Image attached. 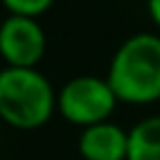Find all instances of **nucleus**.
Instances as JSON below:
<instances>
[{
  "label": "nucleus",
  "mask_w": 160,
  "mask_h": 160,
  "mask_svg": "<svg viewBox=\"0 0 160 160\" xmlns=\"http://www.w3.org/2000/svg\"><path fill=\"white\" fill-rule=\"evenodd\" d=\"M106 80L118 101L151 104L160 99V35L148 31L127 35L111 57Z\"/></svg>",
  "instance_id": "nucleus-1"
},
{
  "label": "nucleus",
  "mask_w": 160,
  "mask_h": 160,
  "mask_svg": "<svg viewBox=\"0 0 160 160\" xmlns=\"http://www.w3.org/2000/svg\"><path fill=\"white\" fill-rule=\"evenodd\" d=\"M57 111V90L40 68H0V118L19 130L45 125Z\"/></svg>",
  "instance_id": "nucleus-2"
},
{
  "label": "nucleus",
  "mask_w": 160,
  "mask_h": 160,
  "mask_svg": "<svg viewBox=\"0 0 160 160\" xmlns=\"http://www.w3.org/2000/svg\"><path fill=\"white\" fill-rule=\"evenodd\" d=\"M115 106L118 97L108 85L106 75L78 73L57 90V111L68 122H75L80 127L111 120Z\"/></svg>",
  "instance_id": "nucleus-3"
},
{
  "label": "nucleus",
  "mask_w": 160,
  "mask_h": 160,
  "mask_svg": "<svg viewBox=\"0 0 160 160\" xmlns=\"http://www.w3.org/2000/svg\"><path fill=\"white\" fill-rule=\"evenodd\" d=\"M45 50L47 35L35 17L10 14L0 21V57L7 66L38 68Z\"/></svg>",
  "instance_id": "nucleus-4"
},
{
  "label": "nucleus",
  "mask_w": 160,
  "mask_h": 160,
  "mask_svg": "<svg viewBox=\"0 0 160 160\" xmlns=\"http://www.w3.org/2000/svg\"><path fill=\"white\" fill-rule=\"evenodd\" d=\"M78 151L85 160H127V130L113 120H101L80 130Z\"/></svg>",
  "instance_id": "nucleus-5"
},
{
  "label": "nucleus",
  "mask_w": 160,
  "mask_h": 160,
  "mask_svg": "<svg viewBox=\"0 0 160 160\" xmlns=\"http://www.w3.org/2000/svg\"><path fill=\"white\" fill-rule=\"evenodd\" d=\"M127 160H160V113L146 115L127 130Z\"/></svg>",
  "instance_id": "nucleus-6"
},
{
  "label": "nucleus",
  "mask_w": 160,
  "mask_h": 160,
  "mask_svg": "<svg viewBox=\"0 0 160 160\" xmlns=\"http://www.w3.org/2000/svg\"><path fill=\"white\" fill-rule=\"evenodd\" d=\"M2 5L10 10V14H24V17H35L47 12L52 5H54V0H0Z\"/></svg>",
  "instance_id": "nucleus-7"
},
{
  "label": "nucleus",
  "mask_w": 160,
  "mask_h": 160,
  "mask_svg": "<svg viewBox=\"0 0 160 160\" xmlns=\"http://www.w3.org/2000/svg\"><path fill=\"white\" fill-rule=\"evenodd\" d=\"M146 10H148L151 19L160 26V0H146Z\"/></svg>",
  "instance_id": "nucleus-8"
}]
</instances>
